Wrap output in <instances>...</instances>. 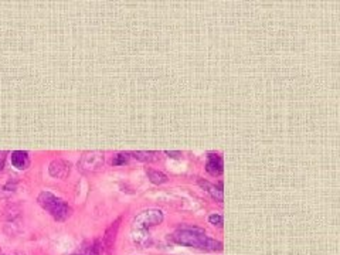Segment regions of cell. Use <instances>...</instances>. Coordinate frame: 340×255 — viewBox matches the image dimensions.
Instances as JSON below:
<instances>
[{
    "label": "cell",
    "mask_w": 340,
    "mask_h": 255,
    "mask_svg": "<svg viewBox=\"0 0 340 255\" xmlns=\"http://www.w3.org/2000/svg\"><path fill=\"white\" fill-rule=\"evenodd\" d=\"M173 242L183 247L194 248L204 252H221L224 249L221 241L206 235V231L196 225L182 224L176 231L170 235Z\"/></svg>",
    "instance_id": "6da1fadb"
},
{
    "label": "cell",
    "mask_w": 340,
    "mask_h": 255,
    "mask_svg": "<svg viewBox=\"0 0 340 255\" xmlns=\"http://www.w3.org/2000/svg\"><path fill=\"white\" fill-rule=\"evenodd\" d=\"M37 203L43 210H46L58 223L67 221L72 215V207L61 197L56 196L54 193L48 190H43L37 196Z\"/></svg>",
    "instance_id": "7a4b0ae2"
},
{
    "label": "cell",
    "mask_w": 340,
    "mask_h": 255,
    "mask_svg": "<svg viewBox=\"0 0 340 255\" xmlns=\"http://www.w3.org/2000/svg\"><path fill=\"white\" fill-rule=\"evenodd\" d=\"M163 220H165V213L160 208H145L134 217L132 230L149 231L151 228L163 223Z\"/></svg>",
    "instance_id": "3957f363"
},
{
    "label": "cell",
    "mask_w": 340,
    "mask_h": 255,
    "mask_svg": "<svg viewBox=\"0 0 340 255\" xmlns=\"http://www.w3.org/2000/svg\"><path fill=\"white\" fill-rule=\"evenodd\" d=\"M103 163H105V158H103L102 152L92 151L85 152L81 156L78 166L82 170H87V172H99L103 168Z\"/></svg>",
    "instance_id": "277c9868"
},
{
    "label": "cell",
    "mask_w": 340,
    "mask_h": 255,
    "mask_svg": "<svg viewBox=\"0 0 340 255\" xmlns=\"http://www.w3.org/2000/svg\"><path fill=\"white\" fill-rule=\"evenodd\" d=\"M122 223V215H119L115 221H112L111 225L106 228V231L102 237V248L105 255H114V248H115V242H117V235H118L119 227Z\"/></svg>",
    "instance_id": "5b68a950"
},
{
    "label": "cell",
    "mask_w": 340,
    "mask_h": 255,
    "mask_svg": "<svg viewBox=\"0 0 340 255\" xmlns=\"http://www.w3.org/2000/svg\"><path fill=\"white\" fill-rule=\"evenodd\" d=\"M48 173L54 179L64 180L71 173V163L68 160L54 159L48 165Z\"/></svg>",
    "instance_id": "8992f818"
},
{
    "label": "cell",
    "mask_w": 340,
    "mask_h": 255,
    "mask_svg": "<svg viewBox=\"0 0 340 255\" xmlns=\"http://www.w3.org/2000/svg\"><path fill=\"white\" fill-rule=\"evenodd\" d=\"M206 170L207 173L214 177H218L222 175L224 172V160L220 153H215V152H210L207 153V160H206Z\"/></svg>",
    "instance_id": "52a82bcc"
},
{
    "label": "cell",
    "mask_w": 340,
    "mask_h": 255,
    "mask_svg": "<svg viewBox=\"0 0 340 255\" xmlns=\"http://www.w3.org/2000/svg\"><path fill=\"white\" fill-rule=\"evenodd\" d=\"M102 241L101 238L84 241L71 255H102Z\"/></svg>",
    "instance_id": "ba28073f"
},
{
    "label": "cell",
    "mask_w": 340,
    "mask_h": 255,
    "mask_svg": "<svg viewBox=\"0 0 340 255\" xmlns=\"http://www.w3.org/2000/svg\"><path fill=\"white\" fill-rule=\"evenodd\" d=\"M197 184L203 189V190L208 193L210 196H211V199H214L215 201H218V203H222L224 201V193L222 190L218 187V186H215L211 182H208V180H204V179H197Z\"/></svg>",
    "instance_id": "9c48e42d"
},
{
    "label": "cell",
    "mask_w": 340,
    "mask_h": 255,
    "mask_svg": "<svg viewBox=\"0 0 340 255\" xmlns=\"http://www.w3.org/2000/svg\"><path fill=\"white\" fill-rule=\"evenodd\" d=\"M12 165L17 169V170H26L30 166V156L29 152L26 151H15L12 152Z\"/></svg>",
    "instance_id": "30bf717a"
},
{
    "label": "cell",
    "mask_w": 340,
    "mask_h": 255,
    "mask_svg": "<svg viewBox=\"0 0 340 255\" xmlns=\"http://www.w3.org/2000/svg\"><path fill=\"white\" fill-rule=\"evenodd\" d=\"M132 241L141 248H149L153 242L151 232L146 230H132Z\"/></svg>",
    "instance_id": "8fae6325"
},
{
    "label": "cell",
    "mask_w": 340,
    "mask_h": 255,
    "mask_svg": "<svg viewBox=\"0 0 340 255\" xmlns=\"http://www.w3.org/2000/svg\"><path fill=\"white\" fill-rule=\"evenodd\" d=\"M131 158L143 162V163H152L159 160V152L155 151H134L129 152Z\"/></svg>",
    "instance_id": "7c38bea8"
},
{
    "label": "cell",
    "mask_w": 340,
    "mask_h": 255,
    "mask_svg": "<svg viewBox=\"0 0 340 255\" xmlns=\"http://www.w3.org/2000/svg\"><path fill=\"white\" fill-rule=\"evenodd\" d=\"M146 175L149 177L153 184H165L169 182V177L167 175H165L163 172H159V170H155V169H146Z\"/></svg>",
    "instance_id": "4fadbf2b"
},
{
    "label": "cell",
    "mask_w": 340,
    "mask_h": 255,
    "mask_svg": "<svg viewBox=\"0 0 340 255\" xmlns=\"http://www.w3.org/2000/svg\"><path fill=\"white\" fill-rule=\"evenodd\" d=\"M129 160H131V155H129V152H119L117 153L111 160V165L112 166H124V165H128L129 163Z\"/></svg>",
    "instance_id": "5bb4252c"
},
{
    "label": "cell",
    "mask_w": 340,
    "mask_h": 255,
    "mask_svg": "<svg viewBox=\"0 0 340 255\" xmlns=\"http://www.w3.org/2000/svg\"><path fill=\"white\" fill-rule=\"evenodd\" d=\"M208 223L214 225V227H218V228H222V224H224V218H222L221 214H217V213H214V214L208 215Z\"/></svg>",
    "instance_id": "9a60e30c"
},
{
    "label": "cell",
    "mask_w": 340,
    "mask_h": 255,
    "mask_svg": "<svg viewBox=\"0 0 340 255\" xmlns=\"http://www.w3.org/2000/svg\"><path fill=\"white\" fill-rule=\"evenodd\" d=\"M167 156H170V158H173V159H180V156H182V153L180 152H176V151H165Z\"/></svg>",
    "instance_id": "2e32d148"
},
{
    "label": "cell",
    "mask_w": 340,
    "mask_h": 255,
    "mask_svg": "<svg viewBox=\"0 0 340 255\" xmlns=\"http://www.w3.org/2000/svg\"><path fill=\"white\" fill-rule=\"evenodd\" d=\"M5 160H6L5 155H3V153H0V173H2V170H3V168H5Z\"/></svg>",
    "instance_id": "e0dca14e"
},
{
    "label": "cell",
    "mask_w": 340,
    "mask_h": 255,
    "mask_svg": "<svg viewBox=\"0 0 340 255\" xmlns=\"http://www.w3.org/2000/svg\"><path fill=\"white\" fill-rule=\"evenodd\" d=\"M3 255H23V254H20V252H8V254H3Z\"/></svg>",
    "instance_id": "ac0fdd59"
}]
</instances>
